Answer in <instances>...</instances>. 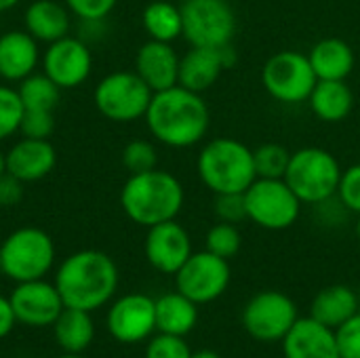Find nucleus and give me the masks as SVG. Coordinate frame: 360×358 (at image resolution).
I'll return each instance as SVG.
<instances>
[{
    "mask_svg": "<svg viewBox=\"0 0 360 358\" xmlns=\"http://www.w3.org/2000/svg\"><path fill=\"white\" fill-rule=\"evenodd\" d=\"M186 192L181 181L162 169L133 173L120 190V207L137 226L152 228L177 219L184 209Z\"/></svg>",
    "mask_w": 360,
    "mask_h": 358,
    "instance_id": "7ed1b4c3",
    "label": "nucleus"
},
{
    "mask_svg": "<svg viewBox=\"0 0 360 358\" xmlns=\"http://www.w3.org/2000/svg\"><path fill=\"white\" fill-rule=\"evenodd\" d=\"M308 103L314 116L323 122H342L354 108V93L346 80H319Z\"/></svg>",
    "mask_w": 360,
    "mask_h": 358,
    "instance_id": "b1692460",
    "label": "nucleus"
},
{
    "mask_svg": "<svg viewBox=\"0 0 360 358\" xmlns=\"http://www.w3.org/2000/svg\"><path fill=\"white\" fill-rule=\"evenodd\" d=\"M291 154L283 143H262L253 150L255 175L262 179H283L291 160Z\"/></svg>",
    "mask_w": 360,
    "mask_h": 358,
    "instance_id": "c756f323",
    "label": "nucleus"
},
{
    "mask_svg": "<svg viewBox=\"0 0 360 358\" xmlns=\"http://www.w3.org/2000/svg\"><path fill=\"white\" fill-rule=\"evenodd\" d=\"M74 17L80 21H103L118 4V0H63Z\"/></svg>",
    "mask_w": 360,
    "mask_h": 358,
    "instance_id": "4c0bfd02",
    "label": "nucleus"
},
{
    "mask_svg": "<svg viewBox=\"0 0 360 358\" xmlns=\"http://www.w3.org/2000/svg\"><path fill=\"white\" fill-rule=\"evenodd\" d=\"M308 59L319 80H346L352 74L356 61L352 46L338 36L319 40L310 49Z\"/></svg>",
    "mask_w": 360,
    "mask_h": 358,
    "instance_id": "5701e85b",
    "label": "nucleus"
},
{
    "mask_svg": "<svg viewBox=\"0 0 360 358\" xmlns=\"http://www.w3.org/2000/svg\"><path fill=\"white\" fill-rule=\"evenodd\" d=\"M207 251H211L217 257L224 260H232L234 255H238L240 247H243V234L238 230L236 224H228V222H217L205 238Z\"/></svg>",
    "mask_w": 360,
    "mask_h": 358,
    "instance_id": "7c9ffc66",
    "label": "nucleus"
},
{
    "mask_svg": "<svg viewBox=\"0 0 360 358\" xmlns=\"http://www.w3.org/2000/svg\"><path fill=\"white\" fill-rule=\"evenodd\" d=\"M23 198V181H19L17 177L2 173L0 175V205L2 207H13L19 205Z\"/></svg>",
    "mask_w": 360,
    "mask_h": 358,
    "instance_id": "ea45409f",
    "label": "nucleus"
},
{
    "mask_svg": "<svg viewBox=\"0 0 360 358\" xmlns=\"http://www.w3.org/2000/svg\"><path fill=\"white\" fill-rule=\"evenodd\" d=\"M262 82L272 99L293 106L308 101L319 78L312 70L308 53L278 51L266 61Z\"/></svg>",
    "mask_w": 360,
    "mask_h": 358,
    "instance_id": "9d476101",
    "label": "nucleus"
},
{
    "mask_svg": "<svg viewBox=\"0 0 360 358\" xmlns=\"http://www.w3.org/2000/svg\"><path fill=\"white\" fill-rule=\"evenodd\" d=\"M247 219L264 230H287L302 213V200L287 186L285 179H262L257 177L245 190Z\"/></svg>",
    "mask_w": 360,
    "mask_h": 358,
    "instance_id": "1a4fd4ad",
    "label": "nucleus"
},
{
    "mask_svg": "<svg viewBox=\"0 0 360 358\" xmlns=\"http://www.w3.org/2000/svg\"><path fill=\"white\" fill-rule=\"evenodd\" d=\"M340 160L325 148L308 146L291 154L285 181L304 205H321L335 198L342 179Z\"/></svg>",
    "mask_w": 360,
    "mask_h": 358,
    "instance_id": "39448f33",
    "label": "nucleus"
},
{
    "mask_svg": "<svg viewBox=\"0 0 360 358\" xmlns=\"http://www.w3.org/2000/svg\"><path fill=\"white\" fill-rule=\"evenodd\" d=\"M215 215L219 222L240 224L247 219V205L245 192H230V194H215Z\"/></svg>",
    "mask_w": 360,
    "mask_h": 358,
    "instance_id": "e433bc0d",
    "label": "nucleus"
},
{
    "mask_svg": "<svg viewBox=\"0 0 360 358\" xmlns=\"http://www.w3.org/2000/svg\"><path fill=\"white\" fill-rule=\"evenodd\" d=\"M141 23L150 40L173 42L181 36V8L169 0H154L141 13Z\"/></svg>",
    "mask_w": 360,
    "mask_h": 358,
    "instance_id": "cd10ccee",
    "label": "nucleus"
},
{
    "mask_svg": "<svg viewBox=\"0 0 360 358\" xmlns=\"http://www.w3.org/2000/svg\"><path fill=\"white\" fill-rule=\"evenodd\" d=\"M53 325H55V340L59 348H63L70 354H80L93 342L95 325L86 310L63 308Z\"/></svg>",
    "mask_w": 360,
    "mask_h": 358,
    "instance_id": "bb28decb",
    "label": "nucleus"
},
{
    "mask_svg": "<svg viewBox=\"0 0 360 358\" xmlns=\"http://www.w3.org/2000/svg\"><path fill=\"white\" fill-rule=\"evenodd\" d=\"M236 61V53L230 46L209 49V46H190L179 57V82L181 87L205 93L209 91L221 76L224 70H230Z\"/></svg>",
    "mask_w": 360,
    "mask_h": 358,
    "instance_id": "f3484780",
    "label": "nucleus"
},
{
    "mask_svg": "<svg viewBox=\"0 0 360 358\" xmlns=\"http://www.w3.org/2000/svg\"><path fill=\"white\" fill-rule=\"evenodd\" d=\"M335 196L346 211L360 215V162L350 165L348 169L342 171V179Z\"/></svg>",
    "mask_w": 360,
    "mask_h": 358,
    "instance_id": "72a5a7b5",
    "label": "nucleus"
},
{
    "mask_svg": "<svg viewBox=\"0 0 360 358\" xmlns=\"http://www.w3.org/2000/svg\"><path fill=\"white\" fill-rule=\"evenodd\" d=\"M230 264L211 251L192 253L188 262L175 272V285L181 295L194 304H209L221 298L230 285Z\"/></svg>",
    "mask_w": 360,
    "mask_h": 358,
    "instance_id": "9b49d317",
    "label": "nucleus"
},
{
    "mask_svg": "<svg viewBox=\"0 0 360 358\" xmlns=\"http://www.w3.org/2000/svg\"><path fill=\"white\" fill-rule=\"evenodd\" d=\"M8 300H11L15 319L30 327L53 325L57 317L61 314V310L65 308L57 287L42 279L17 283Z\"/></svg>",
    "mask_w": 360,
    "mask_h": 358,
    "instance_id": "4468645a",
    "label": "nucleus"
},
{
    "mask_svg": "<svg viewBox=\"0 0 360 358\" xmlns=\"http://www.w3.org/2000/svg\"><path fill=\"white\" fill-rule=\"evenodd\" d=\"M42 72L61 89H76L89 80L93 70V53L89 42L80 36H63L51 44L42 53Z\"/></svg>",
    "mask_w": 360,
    "mask_h": 358,
    "instance_id": "ddd939ff",
    "label": "nucleus"
},
{
    "mask_svg": "<svg viewBox=\"0 0 360 358\" xmlns=\"http://www.w3.org/2000/svg\"><path fill=\"white\" fill-rule=\"evenodd\" d=\"M143 120L156 141L181 150L192 148L207 137L211 112L200 93L175 84L152 95Z\"/></svg>",
    "mask_w": 360,
    "mask_h": 358,
    "instance_id": "f257e3e1",
    "label": "nucleus"
},
{
    "mask_svg": "<svg viewBox=\"0 0 360 358\" xmlns=\"http://www.w3.org/2000/svg\"><path fill=\"white\" fill-rule=\"evenodd\" d=\"M181 36L190 46L224 49L236 34V13L228 0H184Z\"/></svg>",
    "mask_w": 360,
    "mask_h": 358,
    "instance_id": "6e6552de",
    "label": "nucleus"
},
{
    "mask_svg": "<svg viewBox=\"0 0 360 358\" xmlns=\"http://www.w3.org/2000/svg\"><path fill=\"white\" fill-rule=\"evenodd\" d=\"M156 329V306L154 300L143 293H131L110 308L108 331L122 344H137L150 338Z\"/></svg>",
    "mask_w": 360,
    "mask_h": 358,
    "instance_id": "2eb2a0df",
    "label": "nucleus"
},
{
    "mask_svg": "<svg viewBox=\"0 0 360 358\" xmlns=\"http://www.w3.org/2000/svg\"><path fill=\"white\" fill-rule=\"evenodd\" d=\"M2 173H6V169H4V152L0 150V175Z\"/></svg>",
    "mask_w": 360,
    "mask_h": 358,
    "instance_id": "c03bdc74",
    "label": "nucleus"
},
{
    "mask_svg": "<svg viewBox=\"0 0 360 358\" xmlns=\"http://www.w3.org/2000/svg\"><path fill=\"white\" fill-rule=\"evenodd\" d=\"M333 331L340 358H360V312Z\"/></svg>",
    "mask_w": 360,
    "mask_h": 358,
    "instance_id": "58836bf2",
    "label": "nucleus"
},
{
    "mask_svg": "<svg viewBox=\"0 0 360 358\" xmlns=\"http://www.w3.org/2000/svg\"><path fill=\"white\" fill-rule=\"evenodd\" d=\"M146 358H192V350L184 338L158 333L150 342V346L146 350Z\"/></svg>",
    "mask_w": 360,
    "mask_h": 358,
    "instance_id": "c9c22d12",
    "label": "nucleus"
},
{
    "mask_svg": "<svg viewBox=\"0 0 360 358\" xmlns=\"http://www.w3.org/2000/svg\"><path fill=\"white\" fill-rule=\"evenodd\" d=\"M59 358H82L80 354H70V352H65L63 357H59Z\"/></svg>",
    "mask_w": 360,
    "mask_h": 358,
    "instance_id": "a18cd8bd",
    "label": "nucleus"
},
{
    "mask_svg": "<svg viewBox=\"0 0 360 358\" xmlns=\"http://www.w3.org/2000/svg\"><path fill=\"white\" fill-rule=\"evenodd\" d=\"M0 272H2V257H0Z\"/></svg>",
    "mask_w": 360,
    "mask_h": 358,
    "instance_id": "de8ad7c7",
    "label": "nucleus"
},
{
    "mask_svg": "<svg viewBox=\"0 0 360 358\" xmlns=\"http://www.w3.org/2000/svg\"><path fill=\"white\" fill-rule=\"evenodd\" d=\"M57 165V150L49 139L21 137L4 154V169L23 184L44 179Z\"/></svg>",
    "mask_w": 360,
    "mask_h": 358,
    "instance_id": "a211bd4d",
    "label": "nucleus"
},
{
    "mask_svg": "<svg viewBox=\"0 0 360 358\" xmlns=\"http://www.w3.org/2000/svg\"><path fill=\"white\" fill-rule=\"evenodd\" d=\"M297 321V306L281 291H262L249 300L243 312L247 333L259 342H278Z\"/></svg>",
    "mask_w": 360,
    "mask_h": 358,
    "instance_id": "f8f14e48",
    "label": "nucleus"
},
{
    "mask_svg": "<svg viewBox=\"0 0 360 358\" xmlns=\"http://www.w3.org/2000/svg\"><path fill=\"white\" fill-rule=\"evenodd\" d=\"M21 0H0V13H4V11H8V8H13V6H17Z\"/></svg>",
    "mask_w": 360,
    "mask_h": 358,
    "instance_id": "37998d69",
    "label": "nucleus"
},
{
    "mask_svg": "<svg viewBox=\"0 0 360 358\" xmlns=\"http://www.w3.org/2000/svg\"><path fill=\"white\" fill-rule=\"evenodd\" d=\"M2 274L15 283L38 281L49 274L55 262L53 238L40 228H19L0 245Z\"/></svg>",
    "mask_w": 360,
    "mask_h": 358,
    "instance_id": "423d86ee",
    "label": "nucleus"
},
{
    "mask_svg": "<svg viewBox=\"0 0 360 358\" xmlns=\"http://www.w3.org/2000/svg\"><path fill=\"white\" fill-rule=\"evenodd\" d=\"M72 13L63 2L57 0H34L23 13V30L38 42L51 44L70 32Z\"/></svg>",
    "mask_w": 360,
    "mask_h": 358,
    "instance_id": "4be33fe9",
    "label": "nucleus"
},
{
    "mask_svg": "<svg viewBox=\"0 0 360 358\" xmlns=\"http://www.w3.org/2000/svg\"><path fill=\"white\" fill-rule=\"evenodd\" d=\"M42 53L38 40L25 30H8L0 34V78L4 82H21L36 72Z\"/></svg>",
    "mask_w": 360,
    "mask_h": 358,
    "instance_id": "412c9836",
    "label": "nucleus"
},
{
    "mask_svg": "<svg viewBox=\"0 0 360 358\" xmlns=\"http://www.w3.org/2000/svg\"><path fill=\"white\" fill-rule=\"evenodd\" d=\"M356 236H359V241H360V215H359V219H356Z\"/></svg>",
    "mask_w": 360,
    "mask_h": 358,
    "instance_id": "49530a36",
    "label": "nucleus"
},
{
    "mask_svg": "<svg viewBox=\"0 0 360 358\" xmlns=\"http://www.w3.org/2000/svg\"><path fill=\"white\" fill-rule=\"evenodd\" d=\"M285 358H340L335 331L316 319H297L283 338Z\"/></svg>",
    "mask_w": 360,
    "mask_h": 358,
    "instance_id": "aec40b11",
    "label": "nucleus"
},
{
    "mask_svg": "<svg viewBox=\"0 0 360 358\" xmlns=\"http://www.w3.org/2000/svg\"><path fill=\"white\" fill-rule=\"evenodd\" d=\"M122 165L133 173H146L158 167V150L148 139H133L122 148Z\"/></svg>",
    "mask_w": 360,
    "mask_h": 358,
    "instance_id": "473e14b6",
    "label": "nucleus"
},
{
    "mask_svg": "<svg viewBox=\"0 0 360 358\" xmlns=\"http://www.w3.org/2000/svg\"><path fill=\"white\" fill-rule=\"evenodd\" d=\"M17 93L21 97L23 110H46L55 112L61 99V89L42 72V74H30L23 78L17 87Z\"/></svg>",
    "mask_w": 360,
    "mask_h": 358,
    "instance_id": "c85d7f7f",
    "label": "nucleus"
},
{
    "mask_svg": "<svg viewBox=\"0 0 360 358\" xmlns=\"http://www.w3.org/2000/svg\"><path fill=\"white\" fill-rule=\"evenodd\" d=\"M356 312L360 310L359 295L354 293V289H350L346 285H331L316 293V298L312 302L310 317L331 329H338L348 319H352Z\"/></svg>",
    "mask_w": 360,
    "mask_h": 358,
    "instance_id": "393cba45",
    "label": "nucleus"
},
{
    "mask_svg": "<svg viewBox=\"0 0 360 358\" xmlns=\"http://www.w3.org/2000/svg\"><path fill=\"white\" fill-rule=\"evenodd\" d=\"M192 358H221L213 350H200V352H192Z\"/></svg>",
    "mask_w": 360,
    "mask_h": 358,
    "instance_id": "79ce46f5",
    "label": "nucleus"
},
{
    "mask_svg": "<svg viewBox=\"0 0 360 358\" xmlns=\"http://www.w3.org/2000/svg\"><path fill=\"white\" fill-rule=\"evenodd\" d=\"M135 72L154 93L175 87L179 82V55L173 42H143L135 55Z\"/></svg>",
    "mask_w": 360,
    "mask_h": 358,
    "instance_id": "6ab92c4d",
    "label": "nucleus"
},
{
    "mask_svg": "<svg viewBox=\"0 0 360 358\" xmlns=\"http://www.w3.org/2000/svg\"><path fill=\"white\" fill-rule=\"evenodd\" d=\"M154 91L137 76V72L118 70L99 80L93 101L99 114L114 122H133L146 116Z\"/></svg>",
    "mask_w": 360,
    "mask_h": 358,
    "instance_id": "0eeeda50",
    "label": "nucleus"
},
{
    "mask_svg": "<svg viewBox=\"0 0 360 358\" xmlns=\"http://www.w3.org/2000/svg\"><path fill=\"white\" fill-rule=\"evenodd\" d=\"M55 131V114L46 110H23L19 133L23 137L34 139H49Z\"/></svg>",
    "mask_w": 360,
    "mask_h": 358,
    "instance_id": "f704fd0d",
    "label": "nucleus"
},
{
    "mask_svg": "<svg viewBox=\"0 0 360 358\" xmlns=\"http://www.w3.org/2000/svg\"><path fill=\"white\" fill-rule=\"evenodd\" d=\"M196 171L213 194L245 192L255 179L253 150L234 137H215L198 154Z\"/></svg>",
    "mask_w": 360,
    "mask_h": 358,
    "instance_id": "20e7f679",
    "label": "nucleus"
},
{
    "mask_svg": "<svg viewBox=\"0 0 360 358\" xmlns=\"http://www.w3.org/2000/svg\"><path fill=\"white\" fill-rule=\"evenodd\" d=\"M23 118V103L17 89L0 84V141L19 133Z\"/></svg>",
    "mask_w": 360,
    "mask_h": 358,
    "instance_id": "2f4dec72",
    "label": "nucleus"
},
{
    "mask_svg": "<svg viewBox=\"0 0 360 358\" xmlns=\"http://www.w3.org/2000/svg\"><path fill=\"white\" fill-rule=\"evenodd\" d=\"M15 312H13V306H11V300L0 295V340L6 338L11 331H13V325H15Z\"/></svg>",
    "mask_w": 360,
    "mask_h": 358,
    "instance_id": "a19ab883",
    "label": "nucleus"
},
{
    "mask_svg": "<svg viewBox=\"0 0 360 358\" xmlns=\"http://www.w3.org/2000/svg\"><path fill=\"white\" fill-rule=\"evenodd\" d=\"M55 287L65 308L93 312L114 298L118 287V268L103 251H76L59 266Z\"/></svg>",
    "mask_w": 360,
    "mask_h": 358,
    "instance_id": "f03ea898",
    "label": "nucleus"
},
{
    "mask_svg": "<svg viewBox=\"0 0 360 358\" xmlns=\"http://www.w3.org/2000/svg\"><path fill=\"white\" fill-rule=\"evenodd\" d=\"M143 249L152 268L162 274H175L192 255V241L188 230L171 219L148 228Z\"/></svg>",
    "mask_w": 360,
    "mask_h": 358,
    "instance_id": "dca6fc26",
    "label": "nucleus"
},
{
    "mask_svg": "<svg viewBox=\"0 0 360 358\" xmlns=\"http://www.w3.org/2000/svg\"><path fill=\"white\" fill-rule=\"evenodd\" d=\"M156 306V329L160 333L186 338L198 321V304L181 295L179 291L165 293L154 300Z\"/></svg>",
    "mask_w": 360,
    "mask_h": 358,
    "instance_id": "a878e982",
    "label": "nucleus"
}]
</instances>
